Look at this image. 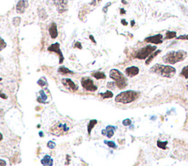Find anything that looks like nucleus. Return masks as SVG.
<instances>
[{"mask_svg":"<svg viewBox=\"0 0 188 166\" xmlns=\"http://www.w3.org/2000/svg\"><path fill=\"white\" fill-rule=\"evenodd\" d=\"M106 130H107V135H106V136L108 137V138H110V137H113V135H114L115 127L110 125L107 126V127H106Z\"/></svg>","mask_w":188,"mask_h":166,"instance_id":"nucleus-19","label":"nucleus"},{"mask_svg":"<svg viewBox=\"0 0 188 166\" xmlns=\"http://www.w3.org/2000/svg\"><path fill=\"white\" fill-rule=\"evenodd\" d=\"M47 146L50 149H54L55 148V146H56V143L53 141H49L48 143H47Z\"/></svg>","mask_w":188,"mask_h":166,"instance_id":"nucleus-32","label":"nucleus"},{"mask_svg":"<svg viewBox=\"0 0 188 166\" xmlns=\"http://www.w3.org/2000/svg\"><path fill=\"white\" fill-rule=\"evenodd\" d=\"M115 82H109L107 83V88H114V86H115Z\"/></svg>","mask_w":188,"mask_h":166,"instance_id":"nucleus-35","label":"nucleus"},{"mask_svg":"<svg viewBox=\"0 0 188 166\" xmlns=\"http://www.w3.org/2000/svg\"><path fill=\"white\" fill-rule=\"evenodd\" d=\"M110 4H111V2L107 3V4L105 5V7H103V11H104V12H107V8H108V7H110Z\"/></svg>","mask_w":188,"mask_h":166,"instance_id":"nucleus-37","label":"nucleus"},{"mask_svg":"<svg viewBox=\"0 0 188 166\" xmlns=\"http://www.w3.org/2000/svg\"><path fill=\"white\" fill-rule=\"evenodd\" d=\"M1 113H2V110H0V115H1Z\"/></svg>","mask_w":188,"mask_h":166,"instance_id":"nucleus-48","label":"nucleus"},{"mask_svg":"<svg viewBox=\"0 0 188 166\" xmlns=\"http://www.w3.org/2000/svg\"><path fill=\"white\" fill-rule=\"evenodd\" d=\"M69 129H70V127H69L67 123L63 122V121H58L51 127L49 131L52 135H56V136H61V135L67 134Z\"/></svg>","mask_w":188,"mask_h":166,"instance_id":"nucleus-4","label":"nucleus"},{"mask_svg":"<svg viewBox=\"0 0 188 166\" xmlns=\"http://www.w3.org/2000/svg\"><path fill=\"white\" fill-rule=\"evenodd\" d=\"M58 72H59L60 73L62 74V75H67V74H73L74 73L73 71L70 70V69L66 68V67H59V69H58Z\"/></svg>","mask_w":188,"mask_h":166,"instance_id":"nucleus-21","label":"nucleus"},{"mask_svg":"<svg viewBox=\"0 0 188 166\" xmlns=\"http://www.w3.org/2000/svg\"><path fill=\"white\" fill-rule=\"evenodd\" d=\"M131 124H132V121L129 118H126V119H124L123 121V124L124 126H129Z\"/></svg>","mask_w":188,"mask_h":166,"instance_id":"nucleus-33","label":"nucleus"},{"mask_svg":"<svg viewBox=\"0 0 188 166\" xmlns=\"http://www.w3.org/2000/svg\"><path fill=\"white\" fill-rule=\"evenodd\" d=\"M161 51H162V50H156V51L153 52V53H151V54H150L149 56H148V57L147 58V59H146V65H148V64H149L151 62V61H152V60L154 59V58H155L156 56H157V55L159 54V53H161Z\"/></svg>","mask_w":188,"mask_h":166,"instance_id":"nucleus-17","label":"nucleus"},{"mask_svg":"<svg viewBox=\"0 0 188 166\" xmlns=\"http://www.w3.org/2000/svg\"><path fill=\"white\" fill-rule=\"evenodd\" d=\"M38 84L39 86H42V87H43V86H48V83H47L46 79L45 78H43V77L39 79L38 81Z\"/></svg>","mask_w":188,"mask_h":166,"instance_id":"nucleus-27","label":"nucleus"},{"mask_svg":"<svg viewBox=\"0 0 188 166\" xmlns=\"http://www.w3.org/2000/svg\"><path fill=\"white\" fill-rule=\"evenodd\" d=\"M99 95L102 96L103 99H108V98H112L113 97V92H111L110 91H107L105 93H100Z\"/></svg>","mask_w":188,"mask_h":166,"instance_id":"nucleus-24","label":"nucleus"},{"mask_svg":"<svg viewBox=\"0 0 188 166\" xmlns=\"http://www.w3.org/2000/svg\"><path fill=\"white\" fill-rule=\"evenodd\" d=\"M48 50L49 52H54V53H58V56H59V64H62L64 61V56L60 50V45L58 42L56 43H54L52 45H50L48 48Z\"/></svg>","mask_w":188,"mask_h":166,"instance_id":"nucleus-7","label":"nucleus"},{"mask_svg":"<svg viewBox=\"0 0 188 166\" xmlns=\"http://www.w3.org/2000/svg\"><path fill=\"white\" fill-rule=\"evenodd\" d=\"M134 25H135V20H132L131 21V26H134Z\"/></svg>","mask_w":188,"mask_h":166,"instance_id":"nucleus-44","label":"nucleus"},{"mask_svg":"<svg viewBox=\"0 0 188 166\" xmlns=\"http://www.w3.org/2000/svg\"><path fill=\"white\" fill-rule=\"evenodd\" d=\"M139 72H140V69H139L138 67H135V66H132V67H127L125 70L126 75L128 77H131V78L138 75Z\"/></svg>","mask_w":188,"mask_h":166,"instance_id":"nucleus-12","label":"nucleus"},{"mask_svg":"<svg viewBox=\"0 0 188 166\" xmlns=\"http://www.w3.org/2000/svg\"><path fill=\"white\" fill-rule=\"evenodd\" d=\"M151 72L159 75V76L165 77V78H173L176 74V70L173 67L170 65H163V64H156L150 69Z\"/></svg>","mask_w":188,"mask_h":166,"instance_id":"nucleus-1","label":"nucleus"},{"mask_svg":"<svg viewBox=\"0 0 188 166\" xmlns=\"http://www.w3.org/2000/svg\"><path fill=\"white\" fill-rule=\"evenodd\" d=\"M187 88H188V83H187Z\"/></svg>","mask_w":188,"mask_h":166,"instance_id":"nucleus-50","label":"nucleus"},{"mask_svg":"<svg viewBox=\"0 0 188 166\" xmlns=\"http://www.w3.org/2000/svg\"><path fill=\"white\" fill-rule=\"evenodd\" d=\"M180 76H183L185 79H188V65L183 67L182 70L180 72Z\"/></svg>","mask_w":188,"mask_h":166,"instance_id":"nucleus-25","label":"nucleus"},{"mask_svg":"<svg viewBox=\"0 0 188 166\" xmlns=\"http://www.w3.org/2000/svg\"><path fill=\"white\" fill-rule=\"evenodd\" d=\"M2 139H3V136H2V135H1V132H0V141H1V140H2Z\"/></svg>","mask_w":188,"mask_h":166,"instance_id":"nucleus-45","label":"nucleus"},{"mask_svg":"<svg viewBox=\"0 0 188 166\" xmlns=\"http://www.w3.org/2000/svg\"><path fill=\"white\" fill-rule=\"evenodd\" d=\"M82 86L87 91H96L98 89V87L95 86L93 80H91L89 78H83L81 80Z\"/></svg>","mask_w":188,"mask_h":166,"instance_id":"nucleus-6","label":"nucleus"},{"mask_svg":"<svg viewBox=\"0 0 188 166\" xmlns=\"http://www.w3.org/2000/svg\"><path fill=\"white\" fill-rule=\"evenodd\" d=\"M62 83L66 87H67L69 89L72 90V91H75L78 89V87H77V85L72 81L71 79L69 78H64L62 80Z\"/></svg>","mask_w":188,"mask_h":166,"instance_id":"nucleus-11","label":"nucleus"},{"mask_svg":"<svg viewBox=\"0 0 188 166\" xmlns=\"http://www.w3.org/2000/svg\"><path fill=\"white\" fill-rule=\"evenodd\" d=\"M92 76L94 77L97 80H100V79H105L106 75L104 72H96L92 74Z\"/></svg>","mask_w":188,"mask_h":166,"instance_id":"nucleus-22","label":"nucleus"},{"mask_svg":"<svg viewBox=\"0 0 188 166\" xmlns=\"http://www.w3.org/2000/svg\"><path fill=\"white\" fill-rule=\"evenodd\" d=\"M7 46V43L5 42V41L1 37H0V51L4 49Z\"/></svg>","mask_w":188,"mask_h":166,"instance_id":"nucleus-30","label":"nucleus"},{"mask_svg":"<svg viewBox=\"0 0 188 166\" xmlns=\"http://www.w3.org/2000/svg\"><path fill=\"white\" fill-rule=\"evenodd\" d=\"M39 135H40L41 137H43V132H39Z\"/></svg>","mask_w":188,"mask_h":166,"instance_id":"nucleus-46","label":"nucleus"},{"mask_svg":"<svg viewBox=\"0 0 188 166\" xmlns=\"http://www.w3.org/2000/svg\"><path fill=\"white\" fill-rule=\"evenodd\" d=\"M110 77L113 79V80H114L115 81H116V80H120V79L124 78V74H123L122 72H120L118 69H111L110 72Z\"/></svg>","mask_w":188,"mask_h":166,"instance_id":"nucleus-13","label":"nucleus"},{"mask_svg":"<svg viewBox=\"0 0 188 166\" xmlns=\"http://www.w3.org/2000/svg\"><path fill=\"white\" fill-rule=\"evenodd\" d=\"M126 13V11L124 9H121V14L122 15V14H125Z\"/></svg>","mask_w":188,"mask_h":166,"instance_id":"nucleus-43","label":"nucleus"},{"mask_svg":"<svg viewBox=\"0 0 188 166\" xmlns=\"http://www.w3.org/2000/svg\"><path fill=\"white\" fill-rule=\"evenodd\" d=\"M168 142L167 141H161V140H158L157 141V146L159 148H162V149L165 150L167 149V144Z\"/></svg>","mask_w":188,"mask_h":166,"instance_id":"nucleus-26","label":"nucleus"},{"mask_svg":"<svg viewBox=\"0 0 188 166\" xmlns=\"http://www.w3.org/2000/svg\"><path fill=\"white\" fill-rule=\"evenodd\" d=\"M0 165H6V162L3 159H0Z\"/></svg>","mask_w":188,"mask_h":166,"instance_id":"nucleus-40","label":"nucleus"},{"mask_svg":"<svg viewBox=\"0 0 188 166\" xmlns=\"http://www.w3.org/2000/svg\"><path fill=\"white\" fill-rule=\"evenodd\" d=\"M105 143H106V144H107V146H108L109 147H110V148H117V146H116V144L115 143V142L107 141V140H105Z\"/></svg>","mask_w":188,"mask_h":166,"instance_id":"nucleus-31","label":"nucleus"},{"mask_svg":"<svg viewBox=\"0 0 188 166\" xmlns=\"http://www.w3.org/2000/svg\"><path fill=\"white\" fill-rule=\"evenodd\" d=\"M53 1L60 13H63L67 10L68 0H53Z\"/></svg>","mask_w":188,"mask_h":166,"instance_id":"nucleus-8","label":"nucleus"},{"mask_svg":"<svg viewBox=\"0 0 188 166\" xmlns=\"http://www.w3.org/2000/svg\"><path fill=\"white\" fill-rule=\"evenodd\" d=\"M176 37V31H167L165 34V39H170L175 38Z\"/></svg>","mask_w":188,"mask_h":166,"instance_id":"nucleus-23","label":"nucleus"},{"mask_svg":"<svg viewBox=\"0 0 188 166\" xmlns=\"http://www.w3.org/2000/svg\"><path fill=\"white\" fill-rule=\"evenodd\" d=\"M39 93H40L41 94V97H38L37 99V101L38 102H40V103H47V102H46V100L47 99V96L46 94H45V92H44L43 90H41L40 91H39Z\"/></svg>","mask_w":188,"mask_h":166,"instance_id":"nucleus-18","label":"nucleus"},{"mask_svg":"<svg viewBox=\"0 0 188 166\" xmlns=\"http://www.w3.org/2000/svg\"><path fill=\"white\" fill-rule=\"evenodd\" d=\"M1 80H2V79H1V78H0V81H1Z\"/></svg>","mask_w":188,"mask_h":166,"instance_id":"nucleus-49","label":"nucleus"},{"mask_svg":"<svg viewBox=\"0 0 188 166\" xmlns=\"http://www.w3.org/2000/svg\"><path fill=\"white\" fill-rule=\"evenodd\" d=\"M74 48H78L80 49H82L83 48V46H82L81 43H80V42H76L75 44H74Z\"/></svg>","mask_w":188,"mask_h":166,"instance_id":"nucleus-36","label":"nucleus"},{"mask_svg":"<svg viewBox=\"0 0 188 166\" xmlns=\"http://www.w3.org/2000/svg\"><path fill=\"white\" fill-rule=\"evenodd\" d=\"M0 97H1L2 99H6L7 98V96L6 95V94H4V93H2V92H1V91H0Z\"/></svg>","mask_w":188,"mask_h":166,"instance_id":"nucleus-38","label":"nucleus"},{"mask_svg":"<svg viewBox=\"0 0 188 166\" xmlns=\"http://www.w3.org/2000/svg\"><path fill=\"white\" fill-rule=\"evenodd\" d=\"M97 120L96 119H94V120H91L89 122V124H88V135H91V131H92L93 128H94V127L95 125H96V124H97Z\"/></svg>","mask_w":188,"mask_h":166,"instance_id":"nucleus-20","label":"nucleus"},{"mask_svg":"<svg viewBox=\"0 0 188 166\" xmlns=\"http://www.w3.org/2000/svg\"><path fill=\"white\" fill-rule=\"evenodd\" d=\"M122 2L124 3V4H126V2L125 1H124V0H122Z\"/></svg>","mask_w":188,"mask_h":166,"instance_id":"nucleus-47","label":"nucleus"},{"mask_svg":"<svg viewBox=\"0 0 188 166\" xmlns=\"http://www.w3.org/2000/svg\"><path fill=\"white\" fill-rule=\"evenodd\" d=\"M121 23H122L123 25H124V26H127V25H128V23L126 21L125 19L121 20Z\"/></svg>","mask_w":188,"mask_h":166,"instance_id":"nucleus-39","label":"nucleus"},{"mask_svg":"<svg viewBox=\"0 0 188 166\" xmlns=\"http://www.w3.org/2000/svg\"><path fill=\"white\" fill-rule=\"evenodd\" d=\"M156 49H157V47L156 46L146 45V46L143 47V48L139 50L138 51H137V53L133 56L135 59H138L140 60L146 59V58H148L150 54H151L153 52L155 51Z\"/></svg>","mask_w":188,"mask_h":166,"instance_id":"nucleus-5","label":"nucleus"},{"mask_svg":"<svg viewBox=\"0 0 188 166\" xmlns=\"http://www.w3.org/2000/svg\"><path fill=\"white\" fill-rule=\"evenodd\" d=\"M162 37L163 36L160 34H156V35L154 36H150V37H146L145 39V41L147 42H150V43H154L156 44V45H158V44H161L162 42Z\"/></svg>","mask_w":188,"mask_h":166,"instance_id":"nucleus-10","label":"nucleus"},{"mask_svg":"<svg viewBox=\"0 0 188 166\" xmlns=\"http://www.w3.org/2000/svg\"><path fill=\"white\" fill-rule=\"evenodd\" d=\"M49 34L52 39H55L58 37V27H57V24L55 23H52L49 29Z\"/></svg>","mask_w":188,"mask_h":166,"instance_id":"nucleus-14","label":"nucleus"},{"mask_svg":"<svg viewBox=\"0 0 188 166\" xmlns=\"http://www.w3.org/2000/svg\"><path fill=\"white\" fill-rule=\"evenodd\" d=\"M38 12H39V15H40V18H42V19H46V18L48 17L46 12L45 10H43V9H42L41 10H39Z\"/></svg>","mask_w":188,"mask_h":166,"instance_id":"nucleus-29","label":"nucleus"},{"mask_svg":"<svg viewBox=\"0 0 188 166\" xmlns=\"http://www.w3.org/2000/svg\"><path fill=\"white\" fill-rule=\"evenodd\" d=\"M90 39H92V41L94 42V43H96V41H95V39H94V36H93V35H90Z\"/></svg>","mask_w":188,"mask_h":166,"instance_id":"nucleus-41","label":"nucleus"},{"mask_svg":"<svg viewBox=\"0 0 188 166\" xmlns=\"http://www.w3.org/2000/svg\"><path fill=\"white\" fill-rule=\"evenodd\" d=\"M102 133L103 135H107V130H106V129H103V130L102 131Z\"/></svg>","mask_w":188,"mask_h":166,"instance_id":"nucleus-42","label":"nucleus"},{"mask_svg":"<svg viewBox=\"0 0 188 166\" xmlns=\"http://www.w3.org/2000/svg\"><path fill=\"white\" fill-rule=\"evenodd\" d=\"M21 23V18L20 17H15L13 19V24L15 26H18Z\"/></svg>","mask_w":188,"mask_h":166,"instance_id":"nucleus-28","label":"nucleus"},{"mask_svg":"<svg viewBox=\"0 0 188 166\" xmlns=\"http://www.w3.org/2000/svg\"><path fill=\"white\" fill-rule=\"evenodd\" d=\"M41 162L43 165H48L52 166L53 165V159L49 155L44 156V157L41 160Z\"/></svg>","mask_w":188,"mask_h":166,"instance_id":"nucleus-16","label":"nucleus"},{"mask_svg":"<svg viewBox=\"0 0 188 166\" xmlns=\"http://www.w3.org/2000/svg\"><path fill=\"white\" fill-rule=\"evenodd\" d=\"M115 84L119 89H124V88H125L128 85L127 78L124 76L123 78L115 81Z\"/></svg>","mask_w":188,"mask_h":166,"instance_id":"nucleus-15","label":"nucleus"},{"mask_svg":"<svg viewBox=\"0 0 188 166\" xmlns=\"http://www.w3.org/2000/svg\"><path fill=\"white\" fill-rule=\"evenodd\" d=\"M187 52L184 50H177V51H170L167 53L162 57V61L166 64H175L179 61H184L187 58Z\"/></svg>","mask_w":188,"mask_h":166,"instance_id":"nucleus-2","label":"nucleus"},{"mask_svg":"<svg viewBox=\"0 0 188 166\" xmlns=\"http://www.w3.org/2000/svg\"><path fill=\"white\" fill-rule=\"evenodd\" d=\"M177 39H185V40H188V34H184V35H181L179 37H178Z\"/></svg>","mask_w":188,"mask_h":166,"instance_id":"nucleus-34","label":"nucleus"},{"mask_svg":"<svg viewBox=\"0 0 188 166\" xmlns=\"http://www.w3.org/2000/svg\"><path fill=\"white\" fill-rule=\"evenodd\" d=\"M29 6L27 0H19L16 4V12L19 14H23Z\"/></svg>","mask_w":188,"mask_h":166,"instance_id":"nucleus-9","label":"nucleus"},{"mask_svg":"<svg viewBox=\"0 0 188 166\" xmlns=\"http://www.w3.org/2000/svg\"><path fill=\"white\" fill-rule=\"evenodd\" d=\"M140 95V93L139 91H133V90H128V91H123L118 94L115 97V102H119V103L128 104L134 102L136 100Z\"/></svg>","mask_w":188,"mask_h":166,"instance_id":"nucleus-3","label":"nucleus"}]
</instances>
